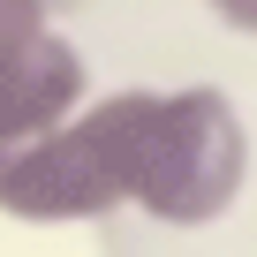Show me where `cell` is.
I'll use <instances>...</instances> for the list:
<instances>
[{
  "label": "cell",
  "instance_id": "obj_5",
  "mask_svg": "<svg viewBox=\"0 0 257 257\" xmlns=\"http://www.w3.org/2000/svg\"><path fill=\"white\" fill-rule=\"evenodd\" d=\"M219 8H227V16L242 23V31H257V0H219Z\"/></svg>",
  "mask_w": 257,
  "mask_h": 257
},
{
  "label": "cell",
  "instance_id": "obj_1",
  "mask_svg": "<svg viewBox=\"0 0 257 257\" xmlns=\"http://www.w3.org/2000/svg\"><path fill=\"white\" fill-rule=\"evenodd\" d=\"M152 98L98 106L83 128H46L0 159V212L16 219H76L98 212L106 197L137 189V137H144Z\"/></svg>",
  "mask_w": 257,
  "mask_h": 257
},
{
  "label": "cell",
  "instance_id": "obj_2",
  "mask_svg": "<svg viewBox=\"0 0 257 257\" xmlns=\"http://www.w3.org/2000/svg\"><path fill=\"white\" fill-rule=\"evenodd\" d=\"M227 121L219 106H144V137H137V182L152 189V204H167L174 219H189L197 204L219 197L227 182Z\"/></svg>",
  "mask_w": 257,
  "mask_h": 257
},
{
  "label": "cell",
  "instance_id": "obj_6",
  "mask_svg": "<svg viewBox=\"0 0 257 257\" xmlns=\"http://www.w3.org/2000/svg\"><path fill=\"white\" fill-rule=\"evenodd\" d=\"M8 152H16V144H8V137H0V159H8Z\"/></svg>",
  "mask_w": 257,
  "mask_h": 257
},
{
  "label": "cell",
  "instance_id": "obj_4",
  "mask_svg": "<svg viewBox=\"0 0 257 257\" xmlns=\"http://www.w3.org/2000/svg\"><path fill=\"white\" fill-rule=\"evenodd\" d=\"M46 31V0H0V61Z\"/></svg>",
  "mask_w": 257,
  "mask_h": 257
},
{
  "label": "cell",
  "instance_id": "obj_3",
  "mask_svg": "<svg viewBox=\"0 0 257 257\" xmlns=\"http://www.w3.org/2000/svg\"><path fill=\"white\" fill-rule=\"evenodd\" d=\"M76 91H83V61L53 31H38L31 46H16L8 61H0V137L31 144V137H46V128H61V113L76 106Z\"/></svg>",
  "mask_w": 257,
  "mask_h": 257
}]
</instances>
